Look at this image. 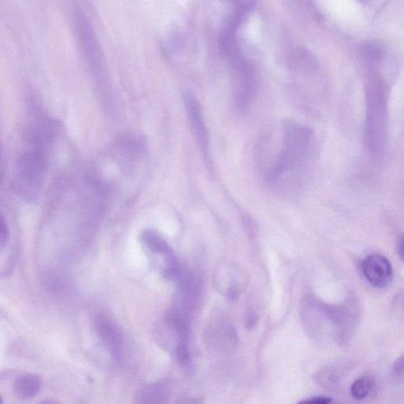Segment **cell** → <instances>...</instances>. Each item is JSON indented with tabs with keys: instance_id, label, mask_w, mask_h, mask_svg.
Returning <instances> with one entry per match:
<instances>
[{
	"instance_id": "cell-5",
	"label": "cell",
	"mask_w": 404,
	"mask_h": 404,
	"mask_svg": "<svg viewBox=\"0 0 404 404\" xmlns=\"http://www.w3.org/2000/svg\"><path fill=\"white\" fill-rule=\"evenodd\" d=\"M209 335V342L217 349L233 350L238 343L236 331L227 320H221L211 327Z\"/></svg>"
},
{
	"instance_id": "cell-12",
	"label": "cell",
	"mask_w": 404,
	"mask_h": 404,
	"mask_svg": "<svg viewBox=\"0 0 404 404\" xmlns=\"http://www.w3.org/2000/svg\"><path fill=\"white\" fill-rule=\"evenodd\" d=\"M317 380L320 384H323V386L330 388L332 386H335V384L339 379L337 373L335 370H325L318 374Z\"/></svg>"
},
{
	"instance_id": "cell-14",
	"label": "cell",
	"mask_w": 404,
	"mask_h": 404,
	"mask_svg": "<svg viewBox=\"0 0 404 404\" xmlns=\"http://www.w3.org/2000/svg\"><path fill=\"white\" fill-rule=\"evenodd\" d=\"M9 237L8 223L4 218L0 215V245H4Z\"/></svg>"
},
{
	"instance_id": "cell-16",
	"label": "cell",
	"mask_w": 404,
	"mask_h": 404,
	"mask_svg": "<svg viewBox=\"0 0 404 404\" xmlns=\"http://www.w3.org/2000/svg\"><path fill=\"white\" fill-rule=\"evenodd\" d=\"M403 238L400 239V240L398 242V249H397V251H398V254H400V256H403Z\"/></svg>"
},
{
	"instance_id": "cell-17",
	"label": "cell",
	"mask_w": 404,
	"mask_h": 404,
	"mask_svg": "<svg viewBox=\"0 0 404 404\" xmlns=\"http://www.w3.org/2000/svg\"><path fill=\"white\" fill-rule=\"evenodd\" d=\"M39 404H58V403L54 402V401H51V400H46V401L41 402Z\"/></svg>"
},
{
	"instance_id": "cell-4",
	"label": "cell",
	"mask_w": 404,
	"mask_h": 404,
	"mask_svg": "<svg viewBox=\"0 0 404 404\" xmlns=\"http://www.w3.org/2000/svg\"><path fill=\"white\" fill-rule=\"evenodd\" d=\"M96 330L114 361L118 364L123 363L125 355L124 339L117 327L106 318L99 317L96 320Z\"/></svg>"
},
{
	"instance_id": "cell-13",
	"label": "cell",
	"mask_w": 404,
	"mask_h": 404,
	"mask_svg": "<svg viewBox=\"0 0 404 404\" xmlns=\"http://www.w3.org/2000/svg\"><path fill=\"white\" fill-rule=\"evenodd\" d=\"M392 375L397 381L403 382V356L397 359L393 365Z\"/></svg>"
},
{
	"instance_id": "cell-10",
	"label": "cell",
	"mask_w": 404,
	"mask_h": 404,
	"mask_svg": "<svg viewBox=\"0 0 404 404\" xmlns=\"http://www.w3.org/2000/svg\"><path fill=\"white\" fill-rule=\"evenodd\" d=\"M374 378L367 376L358 378L351 386V395L357 400H362L373 392Z\"/></svg>"
},
{
	"instance_id": "cell-3",
	"label": "cell",
	"mask_w": 404,
	"mask_h": 404,
	"mask_svg": "<svg viewBox=\"0 0 404 404\" xmlns=\"http://www.w3.org/2000/svg\"><path fill=\"white\" fill-rule=\"evenodd\" d=\"M363 271L369 283L383 289L393 280V267L386 256L381 254H370L363 262Z\"/></svg>"
},
{
	"instance_id": "cell-9",
	"label": "cell",
	"mask_w": 404,
	"mask_h": 404,
	"mask_svg": "<svg viewBox=\"0 0 404 404\" xmlns=\"http://www.w3.org/2000/svg\"><path fill=\"white\" fill-rule=\"evenodd\" d=\"M144 245L149 248L150 251L157 254L165 255L170 251V247L167 242L157 233L151 230H146L141 235Z\"/></svg>"
},
{
	"instance_id": "cell-8",
	"label": "cell",
	"mask_w": 404,
	"mask_h": 404,
	"mask_svg": "<svg viewBox=\"0 0 404 404\" xmlns=\"http://www.w3.org/2000/svg\"><path fill=\"white\" fill-rule=\"evenodd\" d=\"M41 387L42 380L40 376L27 374L17 378L13 389L18 398L30 400L40 393Z\"/></svg>"
},
{
	"instance_id": "cell-11",
	"label": "cell",
	"mask_w": 404,
	"mask_h": 404,
	"mask_svg": "<svg viewBox=\"0 0 404 404\" xmlns=\"http://www.w3.org/2000/svg\"><path fill=\"white\" fill-rule=\"evenodd\" d=\"M165 266L163 271V275L166 280L172 281L178 277L179 269L178 261L174 253L171 249L164 255Z\"/></svg>"
},
{
	"instance_id": "cell-6",
	"label": "cell",
	"mask_w": 404,
	"mask_h": 404,
	"mask_svg": "<svg viewBox=\"0 0 404 404\" xmlns=\"http://www.w3.org/2000/svg\"><path fill=\"white\" fill-rule=\"evenodd\" d=\"M171 389L167 381H159L145 386L136 396V404H168Z\"/></svg>"
},
{
	"instance_id": "cell-2",
	"label": "cell",
	"mask_w": 404,
	"mask_h": 404,
	"mask_svg": "<svg viewBox=\"0 0 404 404\" xmlns=\"http://www.w3.org/2000/svg\"><path fill=\"white\" fill-rule=\"evenodd\" d=\"M313 133L308 128L296 124L286 126L280 155L275 167V175L299 169L309 157Z\"/></svg>"
},
{
	"instance_id": "cell-15",
	"label": "cell",
	"mask_w": 404,
	"mask_h": 404,
	"mask_svg": "<svg viewBox=\"0 0 404 404\" xmlns=\"http://www.w3.org/2000/svg\"><path fill=\"white\" fill-rule=\"evenodd\" d=\"M332 400L327 396H315L300 401L297 404H331Z\"/></svg>"
},
{
	"instance_id": "cell-7",
	"label": "cell",
	"mask_w": 404,
	"mask_h": 404,
	"mask_svg": "<svg viewBox=\"0 0 404 404\" xmlns=\"http://www.w3.org/2000/svg\"><path fill=\"white\" fill-rule=\"evenodd\" d=\"M185 107H187L190 124L192 127H193L198 144L200 145L201 149L205 152L209 147L208 136L207 128H205L204 124L202 112L200 105H198L197 101L193 97L187 96Z\"/></svg>"
},
{
	"instance_id": "cell-1",
	"label": "cell",
	"mask_w": 404,
	"mask_h": 404,
	"mask_svg": "<svg viewBox=\"0 0 404 404\" xmlns=\"http://www.w3.org/2000/svg\"><path fill=\"white\" fill-rule=\"evenodd\" d=\"M365 145L372 152L379 155L386 145L388 123V93L377 74H371L367 89Z\"/></svg>"
}]
</instances>
